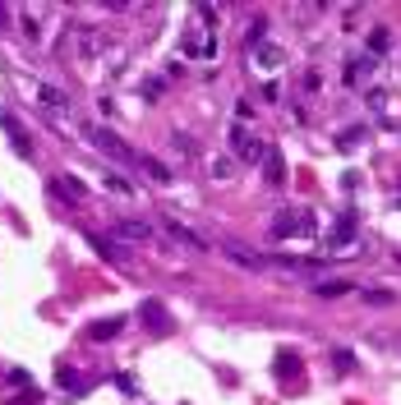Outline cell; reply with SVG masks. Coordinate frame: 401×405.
<instances>
[{
  "label": "cell",
  "instance_id": "cell-29",
  "mask_svg": "<svg viewBox=\"0 0 401 405\" xmlns=\"http://www.w3.org/2000/svg\"><path fill=\"white\" fill-rule=\"evenodd\" d=\"M56 383H60V387H78V378H74L69 369H60V373H56Z\"/></svg>",
  "mask_w": 401,
  "mask_h": 405
},
{
  "label": "cell",
  "instance_id": "cell-9",
  "mask_svg": "<svg viewBox=\"0 0 401 405\" xmlns=\"http://www.w3.org/2000/svg\"><path fill=\"white\" fill-rule=\"evenodd\" d=\"M51 194L65 198V203H83V198H88V189L78 185L74 176H51Z\"/></svg>",
  "mask_w": 401,
  "mask_h": 405
},
{
  "label": "cell",
  "instance_id": "cell-1",
  "mask_svg": "<svg viewBox=\"0 0 401 405\" xmlns=\"http://www.w3.org/2000/svg\"><path fill=\"white\" fill-rule=\"evenodd\" d=\"M267 230H272V240H304L318 230V221H314V212H281Z\"/></svg>",
  "mask_w": 401,
  "mask_h": 405
},
{
  "label": "cell",
  "instance_id": "cell-19",
  "mask_svg": "<svg viewBox=\"0 0 401 405\" xmlns=\"http://www.w3.org/2000/svg\"><path fill=\"white\" fill-rule=\"evenodd\" d=\"M277 373H281V378H290V373H300V355L281 350V355H277Z\"/></svg>",
  "mask_w": 401,
  "mask_h": 405
},
{
  "label": "cell",
  "instance_id": "cell-13",
  "mask_svg": "<svg viewBox=\"0 0 401 405\" xmlns=\"http://www.w3.org/2000/svg\"><path fill=\"white\" fill-rule=\"evenodd\" d=\"M120 332H125V318L115 313V318H97V322L88 327V336L92 341H111V336H120Z\"/></svg>",
  "mask_w": 401,
  "mask_h": 405
},
{
  "label": "cell",
  "instance_id": "cell-24",
  "mask_svg": "<svg viewBox=\"0 0 401 405\" xmlns=\"http://www.w3.org/2000/svg\"><path fill=\"white\" fill-rule=\"evenodd\" d=\"M5 378H10V387H28V383H33V378H28V373H23V369H10V373H5Z\"/></svg>",
  "mask_w": 401,
  "mask_h": 405
},
{
  "label": "cell",
  "instance_id": "cell-28",
  "mask_svg": "<svg viewBox=\"0 0 401 405\" xmlns=\"http://www.w3.org/2000/svg\"><path fill=\"white\" fill-rule=\"evenodd\" d=\"M37 401H42V396H37V392H19V396H14L10 405H37Z\"/></svg>",
  "mask_w": 401,
  "mask_h": 405
},
{
  "label": "cell",
  "instance_id": "cell-10",
  "mask_svg": "<svg viewBox=\"0 0 401 405\" xmlns=\"http://www.w3.org/2000/svg\"><path fill=\"white\" fill-rule=\"evenodd\" d=\"M167 235H171L176 244H185V249H199V253L208 249V240H203V235H194L185 221H171V217H167Z\"/></svg>",
  "mask_w": 401,
  "mask_h": 405
},
{
  "label": "cell",
  "instance_id": "cell-6",
  "mask_svg": "<svg viewBox=\"0 0 401 405\" xmlns=\"http://www.w3.org/2000/svg\"><path fill=\"white\" fill-rule=\"evenodd\" d=\"M139 318H143V327H153V332H176V322H171V313L162 304H153V299H143V308H139Z\"/></svg>",
  "mask_w": 401,
  "mask_h": 405
},
{
  "label": "cell",
  "instance_id": "cell-8",
  "mask_svg": "<svg viewBox=\"0 0 401 405\" xmlns=\"http://www.w3.org/2000/svg\"><path fill=\"white\" fill-rule=\"evenodd\" d=\"M0 129L10 134V143H14V148H19V152H23V157L33 152V138H28V129H23V125H19V120H14L10 111H0Z\"/></svg>",
  "mask_w": 401,
  "mask_h": 405
},
{
  "label": "cell",
  "instance_id": "cell-7",
  "mask_svg": "<svg viewBox=\"0 0 401 405\" xmlns=\"http://www.w3.org/2000/svg\"><path fill=\"white\" fill-rule=\"evenodd\" d=\"M263 180L272 189H281L286 185V162H281V152L277 148H263Z\"/></svg>",
  "mask_w": 401,
  "mask_h": 405
},
{
  "label": "cell",
  "instance_id": "cell-27",
  "mask_svg": "<svg viewBox=\"0 0 401 405\" xmlns=\"http://www.w3.org/2000/svg\"><path fill=\"white\" fill-rule=\"evenodd\" d=\"M235 115H240V120H254V106H249V101L240 97V101H235Z\"/></svg>",
  "mask_w": 401,
  "mask_h": 405
},
{
  "label": "cell",
  "instance_id": "cell-17",
  "mask_svg": "<svg viewBox=\"0 0 401 405\" xmlns=\"http://www.w3.org/2000/svg\"><path fill=\"white\" fill-rule=\"evenodd\" d=\"M365 74H374V55H365V60H351V65H346V83H360Z\"/></svg>",
  "mask_w": 401,
  "mask_h": 405
},
{
  "label": "cell",
  "instance_id": "cell-5",
  "mask_svg": "<svg viewBox=\"0 0 401 405\" xmlns=\"http://www.w3.org/2000/svg\"><path fill=\"white\" fill-rule=\"evenodd\" d=\"M111 230L120 235V240H134V244H148V240H157L153 221H134V217H115V221H111Z\"/></svg>",
  "mask_w": 401,
  "mask_h": 405
},
{
  "label": "cell",
  "instance_id": "cell-21",
  "mask_svg": "<svg viewBox=\"0 0 401 405\" xmlns=\"http://www.w3.org/2000/svg\"><path fill=\"white\" fill-rule=\"evenodd\" d=\"M171 148H176L180 157H194V152H199V148H194V138H190V134H171Z\"/></svg>",
  "mask_w": 401,
  "mask_h": 405
},
{
  "label": "cell",
  "instance_id": "cell-12",
  "mask_svg": "<svg viewBox=\"0 0 401 405\" xmlns=\"http://www.w3.org/2000/svg\"><path fill=\"white\" fill-rule=\"evenodd\" d=\"M88 244H92V249L101 253V258H111V263H129V253H125L120 244H111V240H106V235H97V230H88Z\"/></svg>",
  "mask_w": 401,
  "mask_h": 405
},
{
  "label": "cell",
  "instance_id": "cell-11",
  "mask_svg": "<svg viewBox=\"0 0 401 405\" xmlns=\"http://www.w3.org/2000/svg\"><path fill=\"white\" fill-rule=\"evenodd\" d=\"M356 212H342V217H337V226H332V240H328V244H332V249H346V244H351V240H356Z\"/></svg>",
  "mask_w": 401,
  "mask_h": 405
},
{
  "label": "cell",
  "instance_id": "cell-25",
  "mask_svg": "<svg viewBox=\"0 0 401 405\" xmlns=\"http://www.w3.org/2000/svg\"><path fill=\"white\" fill-rule=\"evenodd\" d=\"M106 185H111L115 194H129V189H134V185H129V180H125V176H106Z\"/></svg>",
  "mask_w": 401,
  "mask_h": 405
},
{
  "label": "cell",
  "instance_id": "cell-23",
  "mask_svg": "<svg viewBox=\"0 0 401 405\" xmlns=\"http://www.w3.org/2000/svg\"><path fill=\"white\" fill-rule=\"evenodd\" d=\"M332 364H337V373H351V369H356V355H351V350H332Z\"/></svg>",
  "mask_w": 401,
  "mask_h": 405
},
{
  "label": "cell",
  "instance_id": "cell-2",
  "mask_svg": "<svg viewBox=\"0 0 401 405\" xmlns=\"http://www.w3.org/2000/svg\"><path fill=\"white\" fill-rule=\"evenodd\" d=\"M222 253L231 258V263H240L245 272H267V267H272L267 253H254L249 244H240V240H222Z\"/></svg>",
  "mask_w": 401,
  "mask_h": 405
},
{
  "label": "cell",
  "instance_id": "cell-4",
  "mask_svg": "<svg viewBox=\"0 0 401 405\" xmlns=\"http://www.w3.org/2000/svg\"><path fill=\"white\" fill-rule=\"evenodd\" d=\"M231 148H235V157H240V162H263V148H267V143H258L245 125H235V129H231Z\"/></svg>",
  "mask_w": 401,
  "mask_h": 405
},
{
  "label": "cell",
  "instance_id": "cell-18",
  "mask_svg": "<svg viewBox=\"0 0 401 405\" xmlns=\"http://www.w3.org/2000/svg\"><path fill=\"white\" fill-rule=\"evenodd\" d=\"M249 51H254L263 65H281V51H277V46H267V42H249Z\"/></svg>",
  "mask_w": 401,
  "mask_h": 405
},
{
  "label": "cell",
  "instance_id": "cell-14",
  "mask_svg": "<svg viewBox=\"0 0 401 405\" xmlns=\"http://www.w3.org/2000/svg\"><path fill=\"white\" fill-rule=\"evenodd\" d=\"M37 101H46L51 111H69V97L60 88H51V83H37Z\"/></svg>",
  "mask_w": 401,
  "mask_h": 405
},
{
  "label": "cell",
  "instance_id": "cell-20",
  "mask_svg": "<svg viewBox=\"0 0 401 405\" xmlns=\"http://www.w3.org/2000/svg\"><path fill=\"white\" fill-rule=\"evenodd\" d=\"M392 299H397V295H392L388 285H379V290H365V304H379V308H388Z\"/></svg>",
  "mask_w": 401,
  "mask_h": 405
},
{
  "label": "cell",
  "instance_id": "cell-16",
  "mask_svg": "<svg viewBox=\"0 0 401 405\" xmlns=\"http://www.w3.org/2000/svg\"><path fill=\"white\" fill-rule=\"evenodd\" d=\"M139 166H143L148 176L157 180V185H176V176H171V171H167V166H162V162H157V157H139Z\"/></svg>",
  "mask_w": 401,
  "mask_h": 405
},
{
  "label": "cell",
  "instance_id": "cell-3",
  "mask_svg": "<svg viewBox=\"0 0 401 405\" xmlns=\"http://www.w3.org/2000/svg\"><path fill=\"white\" fill-rule=\"evenodd\" d=\"M83 134H88V143H97V148H101V152H106V157H115V162H139V157H134L129 148H125V138H120V134L101 129V125H88V129H83Z\"/></svg>",
  "mask_w": 401,
  "mask_h": 405
},
{
  "label": "cell",
  "instance_id": "cell-22",
  "mask_svg": "<svg viewBox=\"0 0 401 405\" xmlns=\"http://www.w3.org/2000/svg\"><path fill=\"white\" fill-rule=\"evenodd\" d=\"M388 28H374V33H369V51H374V55H383V51H388Z\"/></svg>",
  "mask_w": 401,
  "mask_h": 405
},
{
  "label": "cell",
  "instance_id": "cell-15",
  "mask_svg": "<svg viewBox=\"0 0 401 405\" xmlns=\"http://www.w3.org/2000/svg\"><path fill=\"white\" fill-rule=\"evenodd\" d=\"M351 290H356L351 281H318V285H314V295H318V299H342V295H351Z\"/></svg>",
  "mask_w": 401,
  "mask_h": 405
},
{
  "label": "cell",
  "instance_id": "cell-26",
  "mask_svg": "<svg viewBox=\"0 0 401 405\" xmlns=\"http://www.w3.org/2000/svg\"><path fill=\"white\" fill-rule=\"evenodd\" d=\"M231 171H235V166H231V162H222V157L212 162V176H217V180H226V176H231Z\"/></svg>",
  "mask_w": 401,
  "mask_h": 405
}]
</instances>
